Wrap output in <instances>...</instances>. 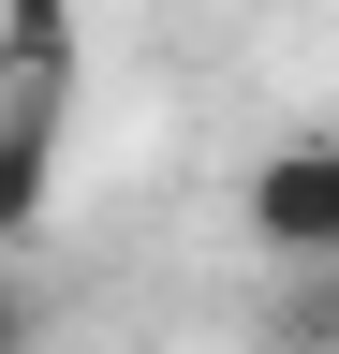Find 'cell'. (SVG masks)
Segmentation results:
<instances>
[{
  "mask_svg": "<svg viewBox=\"0 0 339 354\" xmlns=\"http://www.w3.org/2000/svg\"><path fill=\"white\" fill-rule=\"evenodd\" d=\"M236 236L266 266H339V133H280L236 177Z\"/></svg>",
  "mask_w": 339,
  "mask_h": 354,
  "instance_id": "1",
  "label": "cell"
},
{
  "mask_svg": "<svg viewBox=\"0 0 339 354\" xmlns=\"http://www.w3.org/2000/svg\"><path fill=\"white\" fill-rule=\"evenodd\" d=\"M251 339L266 354H339V266H280L266 310H251Z\"/></svg>",
  "mask_w": 339,
  "mask_h": 354,
  "instance_id": "2",
  "label": "cell"
},
{
  "mask_svg": "<svg viewBox=\"0 0 339 354\" xmlns=\"http://www.w3.org/2000/svg\"><path fill=\"white\" fill-rule=\"evenodd\" d=\"M15 59H74V0H15Z\"/></svg>",
  "mask_w": 339,
  "mask_h": 354,
  "instance_id": "3",
  "label": "cell"
}]
</instances>
